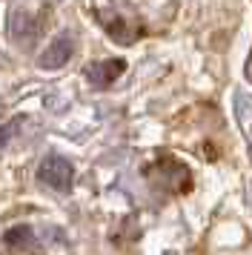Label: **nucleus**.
<instances>
[{"label": "nucleus", "instance_id": "1", "mask_svg": "<svg viewBox=\"0 0 252 255\" xmlns=\"http://www.w3.org/2000/svg\"><path fill=\"white\" fill-rule=\"evenodd\" d=\"M146 178L155 186L172 189V192H186V189H189V181H192L189 169H186L183 163L172 161V158H163V161L152 163V166L146 169Z\"/></svg>", "mask_w": 252, "mask_h": 255}, {"label": "nucleus", "instance_id": "2", "mask_svg": "<svg viewBox=\"0 0 252 255\" xmlns=\"http://www.w3.org/2000/svg\"><path fill=\"white\" fill-rule=\"evenodd\" d=\"M37 181L55 192H69L75 184V166L60 155H46L37 166Z\"/></svg>", "mask_w": 252, "mask_h": 255}, {"label": "nucleus", "instance_id": "3", "mask_svg": "<svg viewBox=\"0 0 252 255\" xmlns=\"http://www.w3.org/2000/svg\"><path fill=\"white\" fill-rule=\"evenodd\" d=\"M72 35H57L49 46H46V52L40 55V69H60V66H66L69 58H72Z\"/></svg>", "mask_w": 252, "mask_h": 255}, {"label": "nucleus", "instance_id": "4", "mask_svg": "<svg viewBox=\"0 0 252 255\" xmlns=\"http://www.w3.org/2000/svg\"><path fill=\"white\" fill-rule=\"evenodd\" d=\"M124 72H126V60L115 58V60H101V63L89 66V69H86V78H89L95 86L106 89V86H112V83L124 75Z\"/></svg>", "mask_w": 252, "mask_h": 255}, {"label": "nucleus", "instance_id": "5", "mask_svg": "<svg viewBox=\"0 0 252 255\" xmlns=\"http://www.w3.org/2000/svg\"><path fill=\"white\" fill-rule=\"evenodd\" d=\"M9 35L17 40V43H29V40H34V35H37V23H34L32 14L26 12H11L9 14Z\"/></svg>", "mask_w": 252, "mask_h": 255}, {"label": "nucleus", "instance_id": "6", "mask_svg": "<svg viewBox=\"0 0 252 255\" xmlns=\"http://www.w3.org/2000/svg\"><path fill=\"white\" fill-rule=\"evenodd\" d=\"M3 244H6V250H26V247H34L32 227H11V230H6Z\"/></svg>", "mask_w": 252, "mask_h": 255}, {"label": "nucleus", "instance_id": "7", "mask_svg": "<svg viewBox=\"0 0 252 255\" xmlns=\"http://www.w3.org/2000/svg\"><path fill=\"white\" fill-rule=\"evenodd\" d=\"M238 118L244 124V129L250 132V140H252V101L247 95H238Z\"/></svg>", "mask_w": 252, "mask_h": 255}, {"label": "nucleus", "instance_id": "8", "mask_svg": "<svg viewBox=\"0 0 252 255\" xmlns=\"http://www.w3.org/2000/svg\"><path fill=\"white\" fill-rule=\"evenodd\" d=\"M14 127H17V124H9V127H0V149H3L6 143H9V138H11V132H14Z\"/></svg>", "mask_w": 252, "mask_h": 255}, {"label": "nucleus", "instance_id": "9", "mask_svg": "<svg viewBox=\"0 0 252 255\" xmlns=\"http://www.w3.org/2000/svg\"><path fill=\"white\" fill-rule=\"evenodd\" d=\"M247 78L252 81V52H250V60H247Z\"/></svg>", "mask_w": 252, "mask_h": 255}]
</instances>
